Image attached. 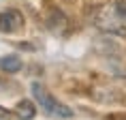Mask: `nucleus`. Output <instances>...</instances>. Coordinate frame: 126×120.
I'll return each instance as SVG.
<instances>
[{
	"instance_id": "obj_2",
	"label": "nucleus",
	"mask_w": 126,
	"mask_h": 120,
	"mask_svg": "<svg viewBox=\"0 0 126 120\" xmlns=\"http://www.w3.org/2000/svg\"><path fill=\"white\" fill-rule=\"evenodd\" d=\"M32 94H34V99H36V103H39V107L45 114L56 116V118H62V120H71L73 118V109L68 105H64V103H60L58 99H53L51 94L45 90L43 84L34 81L32 84Z\"/></svg>"
},
{
	"instance_id": "obj_3",
	"label": "nucleus",
	"mask_w": 126,
	"mask_h": 120,
	"mask_svg": "<svg viewBox=\"0 0 126 120\" xmlns=\"http://www.w3.org/2000/svg\"><path fill=\"white\" fill-rule=\"evenodd\" d=\"M24 26V15L17 11V9H4L0 11V32H17L19 28Z\"/></svg>"
},
{
	"instance_id": "obj_4",
	"label": "nucleus",
	"mask_w": 126,
	"mask_h": 120,
	"mask_svg": "<svg viewBox=\"0 0 126 120\" xmlns=\"http://www.w3.org/2000/svg\"><path fill=\"white\" fill-rule=\"evenodd\" d=\"M0 69H4L9 73H15V71L21 69V60L17 56H4V58L0 60Z\"/></svg>"
},
{
	"instance_id": "obj_1",
	"label": "nucleus",
	"mask_w": 126,
	"mask_h": 120,
	"mask_svg": "<svg viewBox=\"0 0 126 120\" xmlns=\"http://www.w3.org/2000/svg\"><path fill=\"white\" fill-rule=\"evenodd\" d=\"M96 26L111 34H126V4L124 2H113V4L98 9Z\"/></svg>"
}]
</instances>
